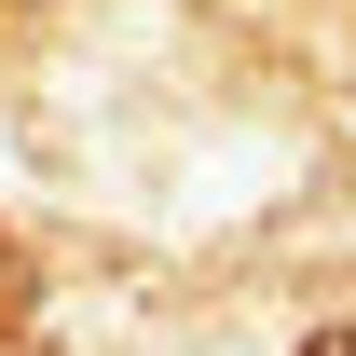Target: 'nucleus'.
Returning a JSON list of instances; mask_svg holds the SVG:
<instances>
[{"label":"nucleus","mask_w":356,"mask_h":356,"mask_svg":"<svg viewBox=\"0 0 356 356\" xmlns=\"http://www.w3.org/2000/svg\"><path fill=\"white\" fill-rule=\"evenodd\" d=\"M302 356H356V329H315V343H302Z\"/></svg>","instance_id":"f257e3e1"}]
</instances>
